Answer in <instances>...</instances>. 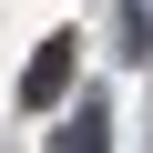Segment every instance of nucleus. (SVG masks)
Wrapping results in <instances>:
<instances>
[{
	"mask_svg": "<svg viewBox=\"0 0 153 153\" xmlns=\"http://www.w3.org/2000/svg\"><path fill=\"white\" fill-rule=\"evenodd\" d=\"M61 82H71V41H51V51H41V61H31V102H51V92H61Z\"/></svg>",
	"mask_w": 153,
	"mask_h": 153,
	"instance_id": "1",
	"label": "nucleus"
},
{
	"mask_svg": "<svg viewBox=\"0 0 153 153\" xmlns=\"http://www.w3.org/2000/svg\"><path fill=\"white\" fill-rule=\"evenodd\" d=\"M61 153H102V102H82V112H71V133H61Z\"/></svg>",
	"mask_w": 153,
	"mask_h": 153,
	"instance_id": "2",
	"label": "nucleus"
}]
</instances>
